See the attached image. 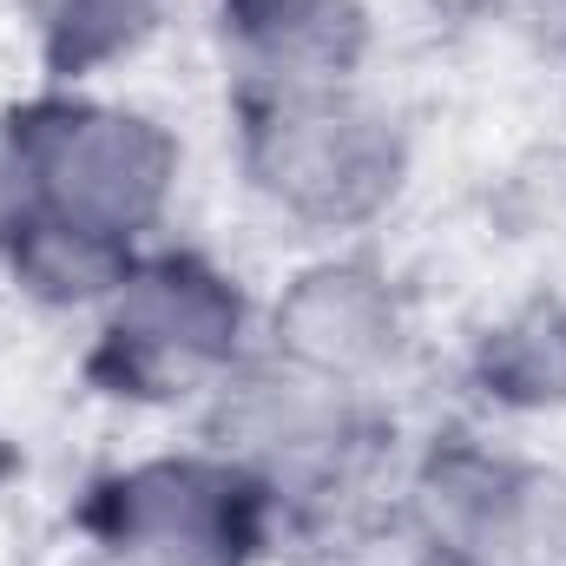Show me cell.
I'll return each mask as SVG.
<instances>
[{
    "label": "cell",
    "instance_id": "cell-1",
    "mask_svg": "<svg viewBox=\"0 0 566 566\" xmlns=\"http://www.w3.org/2000/svg\"><path fill=\"white\" fill-rule=\"evenodd\" d=\"M244 185L316 238L369 231L409 185L402 119L356 86L316 93H231Z\"/></svg>",
    "mask_w": 566,
    "mask_h": 566
},
{
    "label": "cell",
    "instance_id": "cell-2",
    "mask_svg": "<svg viewBox=\"0 0 566 566\" xmlns=\"http://www.w3.org/2000/svg\"><path fill=\"white\" fill-rule=\"evenodd\" d=\"M251 296L205 251H139L119 290L99 303L86 382L113 402L171 409L198 389H224L244 369Z\"/></svg>",
    "mask_w": 566,
    "mask_h": 566
},
{
    "label": "cell",
    "instance_id": "cell-3",
    "mask_svg": "<svg viewBox=\"0 0 566 566\" xmlns=\"http://www.w3.org/2000/svg\"><path fill=\"white\" fill-rule=\"evenodd\" d=\"M13 126L33 165L40 224H66L119 251H145L185 171V145L171 139L165 119H151L139 106L93 99L80 86H46L13 106Z\"/></svg>",
    "mask_w": 566,
    "mask_h": 566
},
{
    "label": "cell",
    "instance_id": "cell-4",
    "mask_svg": "<svg viewBox=\"0 0 566 566\" xmlns=\"http://www.w3.org/2000/svg\"><path fill=\"white\" fill-rule=\"evenodd\" d=\"M80 534L106 566H258L283 534L277 494L224 448L145 454L99 474Z\"/></svg>",
    "mask_w": 566,
    "mask_h": 566
},
{
    "label": "cell",
    "instance_id": "cell-5",
    "mask_svg": "<svg viewBox=\"0 0 566 566\" xmlns=\"http://www.w3.org/2000/svg\"><path fill=\"white\" fill-rule=\"evenodd\" d=\"M402 336V290L369 258H323L296 271L271 303V363L336 389H369L396 363Z\"/></svg>",
    "mask_w": 566,
    "mask_h": 566
},
{
    "label": "cell",
    "instance_id": "cell-6",
    "mask_svg": "<svg viewBox=\"0 0 566 566\" xmlns=\"http://www.w3.org/2000/svg\"><path fill=\"white\" fill-rule=\"evenodd\" d=\"M376 46L363 0H218V53L231 93L356 86Z\"/></svg>",
    "mask_w": 566,
    "mask_h": 566
},
{
    "label": "cell",
    "instance_id": "cell-7",
    "mask_svg": "<svg viewBox=\"0 0 566 566\" xmlns=\"http://www.w3.org/2000/svg\"><path fill=\"white\" fill-rule=\"evenodd\" d=\"M468 376L494 409L514 416L566 409V290H534L527 303L501 310L474 336Z\"/></svg>",
    "mask_w": 566,
    "mask_h": 566
},
{
    "label": "cell",
    "instance_id": "cell-8",
    "mask_svg": "<svg viewBox=\"0 0 566 566\" xmlns=\"http://www.w3.org/2000/svg\"><path fill=\"white\" fill-rule=\"evenodd\" d=\"M171 0H27L33 53L53 86H86L133 60L158 33Z\"/></svg>",
    "mask_w": 566,
    "mask_h": 566
},
{
    "label": "cell",
    "instance_id": "cell-9",
    "mask_svg": "<svg viewBox=\"0 0 566 566\" xmlns=\"http://www.w3.org/2000/svg\"><path fill=\"white\" fill-rule=\"evenodd\" d=\"M40 224V198H33V165L13 126V106H0V264L27 244V231Z\"/></svg>",
    "mask_w": 566,
    "mask_h": 566
},
{
    "label": "cell",
    "instance_id": "cell-10",
    "mask_svg": "<svg viewBox=\"0 0 566 566\" xmlns=\"http://www.w3.org/2000/svg\"><path fill=\"white\" fill-rule=\"evenodd\" d=\"M409 566H501L494 554H481V547H468V541H441V534H422L416 541V560Z\"/></svg>",
    "mask_w": 566,
    "mask_h": 566
}]
</instances>
